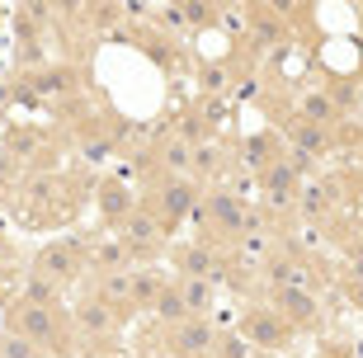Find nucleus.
<instances>
[{
	"label": "nucleus",
	"instance_id": "f257e3e1",
	"mask_svg": "<svg viewBox=\"0 0 363 358\" xmlns=\"http://www.w3.org/2000/svg\"><path fill=\"white\" fill-rule=\"evenodd\" d=\"M208 325H199V320H184V325H175V345H179V354H189V358H199L203 349H208Z\"/></svg>",
	"mask_w": 363,
	"mask_h": 358
}]
</instances>
